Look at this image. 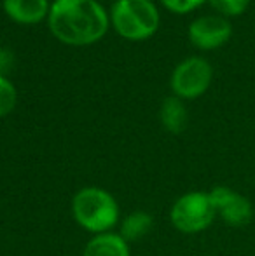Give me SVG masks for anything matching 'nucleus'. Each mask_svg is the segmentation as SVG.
Masks as SVG:
<instances>
[{
    "mask_svg": "<svg viewBox=\"0 0 255 256\" xmlns=\"http://www.w3.org/2000/svg\"><path fill=\"white\" fill-rule=\"evenodd\" d=\"M51 34L68 46H89L109 30V14L96 0H55L48 14Z\"/></svg>",
    "mask_w": 255,
    "mask_h": 256,
    "instance_id": "1",
    "label": "nucleus"
},
{
    "mask_svg": "<svg viewBox=\"0 0 255 256\" xmlns=\"http://www.w3.org/2000/svg\"><path fill=\"white\" fill-rule=\"evenodd\" d=\"M72 214L79 226L95 236L112 232L121 222L117 200L100 186H84L79 190L72 199Z\"/></svg>",
    "mask_w": 255,
    "mask_h": 256,
    "instance_id": "2",
    "label": "nucleus"
},
{
    "mask_svg": "<svg viewBox=\"0 0 255 256\" xmlns=\"http://www.w3.org/2000/svg\"><path fill=\"white\" fill-rule=\"evenodd\" d=\"M110 20L117 34L128 40L149 38L159 28V12L152 0H117Z\"/></svg>",
    "mask_w": 255,
    "mask_h": 256,
    "instance_id": "3",
    "label": "nucleus"
},
{
    "mask_svg": "<svg viewBox=\"0 0 255 256\" xmlns=\"http://www.w3.org/2000/svg\"><path fill=\"white\" fill-rule=\"evenodd\" d=\"M217 218L210 192L194 190L180 196L170 209V222L182 234L204 232Z\"/></svg>",
    "mask_w": 255,
    "mask_h": 256,
    "instance_id": "4",
    "label": "nucleus"
},
{
    "mask_svg": "<svg viewBox=\"0 0 255 256\" xmlns=\"http://www.w3.org/2000/svg\"><path fill=\"white\" fill-rule=\"evenodd\" d=\"M211 66L203 58H189L175 68L171 89L180 100H194L204 94L211 82Z\"/></svg>",
    "mask_w": 255,
    "mask_h": 256,
    "instance_id": "5",
    "label": "nucleus"
},
{
    "mask_svg": "<svg viewBox=\"0 0 255 256\" xmlns=\"http://www.w3.org/2000/svg\"><path fill=\"white\" fill-rule=\"evenodd\" d=\"M210 197L217 216H220L222 222L229 226L243 228L252 223L253 204L243 194L236 192L227 185H215L210 190Z\"/></svg>",
    "mask_w": 255,
    "mask_h": 256,
    "instance_id": "6",
    "label": "nucleus"
},
{
    "mask_svg": "<svg viewBox=\"0 0 255 256\" xmlns=\"http://www.w3.org/2000/svg\"><path fill=\"white\" fill-rule=\"evenodd\" d=\"M232 30L231 24L222 16L197 18L189 26V38L199 49H215L229 40Z\"/></svg>",
    "mask_w": 255,
    "mask_h": 256,
    "instance_id": "7",
    "label": "nucleus"
},
{
    "mask_svg": "<svg viewBox=\"0 0 255 256\" xmlns=\"http://www.w3.org/2000/svg\"><path fill=\"white\" fill-rule=\"evenodd\" d=\"M48 0H4V10L20 24H35L49 14Z\"/></svg>",
    "mask_w": 255,
    "mask_h": 256,
    "instance_id": "8",
    "label": "nucleus"
},
{
    "mask_svg": "<svg viewBox=\"0 0 255 256\" xmlns=\"http://www.w3.org/2000/svg\"><path fill=\"white\" fill-rule=\"evenodd\" d=\"M82 256H129V244L117 232H107L88 240Z\"/></svg>",
    "mask_w": 255,
    "mask_h": 256,
    "instance_id": "9",
    "label": "nucleus"
},
{
    "mask_svg": "<svg viewBox=\"0 0 255 256\" xmlns=\"http://www.w3.org/2000/svg\"><path fill=\"white\" fill-rule=\"evenodd\" d=\"M161 124L171 134H180L185 131L189 122V115H187V108H185L184 102L177 96H170L166 98L161 104Z\"/></svg>",
    "mask_w": 255,
    "mask_h": 256,
    "instance_id": "10",
    "label": "nucleus"
},
{
    "mask_svg": "<svg viewBox=\"0 0 255 256\" xmlns=\"http://www.w3.org/2000/svg\"><path fill=\"white\" fill-rule=\"evenodd\" d=\"M154 218L147 211H133L119 222V236L128 244L138 242L152 230Z\"/></svg>",
    "mask_w": 255,
    "mask_h": 256,
    "instance_id": "11",
    "label": "nucleus"
},
{
    "mask_svg": "<svg viewBox=\"0 0 255 256\" xmlns=\"http://www.w3.org/2000/svg\"><path fill=\"white\" fill-rule=\"evenodd\" d=\"M18 102V92L13 82L7 77H0V117H6L14 110Z\"/></svg>",
    "mask_w": 255,
    "mask_h": 256,
    "instance_id": "12",
    "label": "nucleus"
},
{
    "mask_svg": "<svg viewBox=\"0 0 255 256\" xmlns=\"http://www.w3.org/2000/svg\"><path fill=\"white\" fill-rule=\"evenodd\" d=\"M208 2L225 16H238L245 12L250 0H208Z\"/></svg>",
    "mask_w": 255,
    "mask_h": 256,
    "instance_id": "13",
    "label": "nucleus"
},
{
    "mask_svg": "<svg viewBox=\"0 0 255 256\" xmlns=\"http://www.w3.org/2000/svg\"><path fill=\"white\" fill-rule=\"evenodd\" d=\"M161 2L171 12L185 14V12H191L192 9H196L197 6H201L204 0H161Z\"/></svg>",
    "mask_w": 255,
    "mask_h": 256,
    "instance_id": "14",
    "label": "nucleus"
},
{
    "mask_svg": "<svg viewBox=\"0 0 255 256\" xmlns=\"http://www.w3.org/2000/svg\"><path fill=\"white\" fill-rule=\"evenodd\" d=\"M14 64V54L13 51L6 48H0V77H6Z\"/></svg>",
    "mask_w": 255,
    "mask_h": 256,
    "instance_id": "15",
    "label": "nucleus"
},
{
    "mask_svg": "<svg viewBox=\"0 0 255 256\" xmlns=\"http://www.w3.org/2000/svg\"><path fill=\"white\" fill-rule=\"evenodd\" d=\"M116 2H117V0H116Z\"/></svg>",
    "mask_w": 255,
    "mask_h": 256,
    "instance_id": "16",
    "label": "nucleus"
}]
</instances>
